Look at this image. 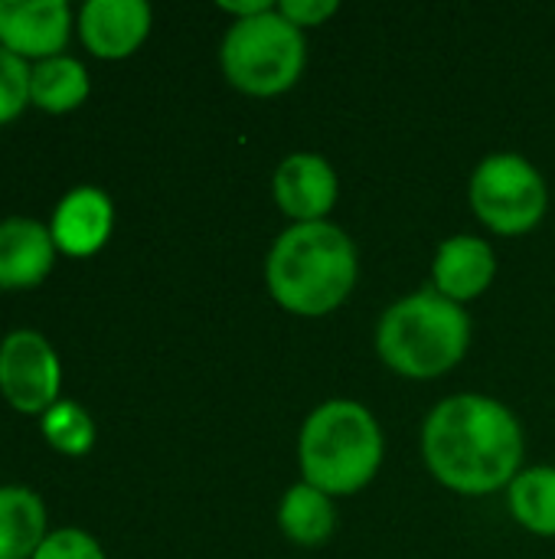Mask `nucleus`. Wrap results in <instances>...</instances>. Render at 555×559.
Here are the masks:
<instances>
[{"label":"nucleus","mask_w":555,"mask_h":559,"mask_svg":"<svg viewBox=\"0 0 555 559\" xmlns=\"http://www.w3.org/2000/svg\"><path fill=\"white\" fill-rule=\"evenodd\" d=\"M429 472L458 495H491L510 485L523 462V432L507 406L464 393L438 403L422 429Z\"/></svg>","instance_id":"obj_1"},{"label":"nucleus","mask_w":555,"mask_h":559,"mask_svg":"<svg viewBox=\"0 0 555 559\" xmlns=\"http://www.w3.org/2000/svg\"><path fill=\"white\" fill-rule=\"evenodd\" d=\"M272 298L301 318L330 314L357 282V249L334 223H294L265 262Z\"/></svg>","instance_id":"obj_2"},{"label":"nucleus","mask_w":555,"mask_h":559,"mask_svg":"<svg viewBox=\"0 0 555 559\" xmlns=\"http://www.w3.org/2000/svg\"><path fill=\"white\" fill-rule=\"evenodd\" d=\"M471 344V318L435 288L396 301L376 331L383 364L412 380H432L461 364Z\"/></svg>","instance_id":"obj_3"},{"label":"nucleus","mask_w":555,"mask_h":559,"mask_svg":"<svg viewBox=\"0 0 555 559\" xmlns=\"http://www.w3.org/2000/svg\"><path fill=\"white\" fill-rule=\"evenodd\" d=\"M383 462V432L370 409L350 400L317 406L301 429L304 481L324 495H353L373 481Z\"/></svg>","instance_id":"obj_4"},{"label":"nucleus","mask_w":555,"mask_h":559,"mask_svg":"<svg viewBox=\"0 0 555 559\" xmlns=\"http://www.w3.org/2000/svg\"><path fill=\"white\" fill-rule=\"evenodd\" d=\"M304 33L278 10L236 20L222 39L226 79L249 95H281L304 69Z\"/></svg>","instance_id":"obj_5"},{"label":"nucleus","mask_w":555,"mask_h":559,"mask_svg":"<svg viewBox=\"0 0 555 559\" xmlns=\"http://www.w3.org/2000/svg\"><path fill=\"white\" fill-rule=\"evenodd\" d=\"M471 206L487 229L520 236L546 216L550 190L527 157L491 154L471 177Z\"/></svg>","instance_id":"obj_6"},{"label":"nucleus","mask_w":555,"mask_h":559,"mask_svg":"<svg viewBox=\"0 0 555 559\" xmlns=\"http://www.w3.org/2000/svg\"><path fill=\"white\" fill-rule=\"evenodd\" d=\"M0 390L23 413L49 409L56 403L59 360L39 331L16 328L3 337V344H0Z\"/></svg>","instance_id":"obj_7"},{"label":"nucleus","mask_w":555,"mask_h":559,"mask_svg":"<svg viewBox=\"0 0 555 559\" xmlns=\"http://www.w3.org/2000/svg\"><path fill=\"white\" fill-rule=\"evenodd\" d=\"M69 26L65 0H0V43L16 56H59Z\"/></svg>","instance_id":"obj_8"},{"label":"nucleus","mask_w":555,"mask_h":559,"mask_svg":"<svg viewBox=\"0 0 555 559\" xmlns=\"http://www.w3.org/2000/svg\"><path fill=\"white\" fill-rule=\"evenodd\" d=\"M275 200L298 223H324L337 203V174L321 154H291L275 170Z\"/></svg>","instance_id":"obj_9"},{"label":"nucleus","mask_w":555,"mask_h":559,"mask_svg":"<svg viewBox=\"0 0 555 559\" xmlns=\"http://www.w3.org/2000/svg\"><path fill=\"white\" fill-rule=\"evenodd\" d=\"M79 29L95 56L121 59L141 46L150 29V7L144 0H85Z\"/></svg>","instance_id":"obj_10"},{"label":"nucleus","mask_w":555,"mask_h":559,"mask_svg":"<svg viewBox=\"0 0 555 559\" xmlns=\"http://www.w3.org/2000/svg\"><path fill=\"white\" fill-rule=\"evenodd\" d=\"M111 200L98 187L69 190L52 213V242L69 255H88L105 246L111 233Z\"/></svg>","instance_id":"obj_11"},{"label":"nucleus","mask_w":555,"mask_h":559,"mask_svg":"<svg viewBox=\"0 0 555 559\" xmlns=\"http://www.w3.org/2000/svg\"><path fill=\"white\" fill-rule=\"evenodd\" d=\"M432 275H435V292L461 305L491 288V282L497 275V259L484 239L455 236L438 246Z\"/></svg>","instance_id":"obj_12"},{"label":"nucleus","mask_w":555,"mask_h":559,"mask_svg":"<svg viewBox=\"0 0 555 559\" xmlns=\"http://www.w3.org/2000/svg\"><path fill=\"white\" fill-rule=\"evenodd\" d=\"M52 233L29 216L0 219V285L23 288L39 282L52 265Z\"/></svg>","instance_id":"obj_13"},{"label":"nucleus","mask_w":555,"mask_h":559,"mask_svg":"<svg viewBox=\"0 0 555 559\" xmlns=\"http://www.w3.org/2000/svg\"><path fill=\"white\" fill-rule=\"evenodd\" d=\"M46 540V508L23 485L0 488V559H26Z\"/></svg>","instance_id":"obj_14"},{"label":"nucleus","mask_w":555,"mask_h":559,"mask_svg":"<svg viewBox=\"0 0 555 559\" xmlns=\"http://www.w3.org/2000/svg\"><path fill=\"white\" fill-rule=\"evenodd\" d=\"M278 524L288 540H294L301 547H317L334 534L337 511L330 504V495L301 481V485L288 488L281 511H278Z\"/></svg>","instance_id":"obj_15"},{"label":"nucleus","mask_w":555,"mask_h":559,"mask_svg":"<svg viewBox=\"0 0 555 559\" xmlns=\"http://www.w3.org/2000/svg\"><path fill=\"white\" fill-rule=\"evenodd\" d=\"M88 95V72L72 56H49L29 66V98L46 111H69Z\"/></svg>","instance_id":"obj_16"},{"label":"nucleus","mask_w":555,"mask_h":559,"mask_svg":"<svg viewBox=\"0 0 555 559\" xmlns=\"http://www.w3.org/2000/svg\"><path fill=\"white\" fill-rule=\"evenodd\" d=\"M510 511L527 531L555 537V468L520 472L510 481Z\"/></svg>","instance_id":"obj_17"},{"label":"nucleus","mask_w":555,"mask_h":559,"mask_svg":"<svg viewBox=\"0 0 555 559\" xmlns=\"http://www.w3.org/2000/svg\"><path fill=\"white\" fill-rule=\"evenodd\" d=\"M43 432H46V439L59 452H69V455H82L95 442V423H92V416L79 403H72V400H56L43 413Z\"/></svg>","instance_id":"obj_18"},{"label":"nucleus","mask_w":555,"mask_h":559,"mask_svg":"<svg viewBox=\"0 0 555 559\" xmlns=\"http://www.w3.org/2000/svg\"><path fill=\"white\" fill-rule=\"evenodd\" d=\"M29 98V66L0 43V121L13 118Z\"/></svg>","instance_id":"obj_19"},{"label":"nucleus","mask_w":555,"mask_h":559,"mask_svg":"<svg viewBox=\"0 0 555 559\" xmlns=\"http://www.w3.org/2000/svg\"><path fill=\"white\" fill-rule=\"evenodd\" d=\"M29 559H105L95 537H88L79 527H62L46 534V540L36 547Z\"/></svg>","instance_id":"obj_20"},{"label":"nucleus","mask_w":555,"mask_h":559,"mask_svg":"<svg viewBox=\"0 0 555 559\" xmlns=\"http://www.w3.org/2000/svg\"><path fill=\"white\" fill-rule=\"evenodd\" d=\"M278 13L288 16L294 26H321L327 16L337 13V3L334 0H281Z\"/></svg>","instance_id":"obj_21"},{"label":"nucleus","mask_w":555,"mask_h":559,"mask_svg":"<svg viewBox=\"0 0 555 559\" xmlns=\"http://www.w3.org/2000/svg\"><path fill=\"white\" fill-rule=\"evenodd\" d=\"M222 10H229V13H236L239 20H249V16H258V13H268V10H275L268 0H255V3H222Z\"/></svg>","instance_id":"obj_22"}]
</instances>
